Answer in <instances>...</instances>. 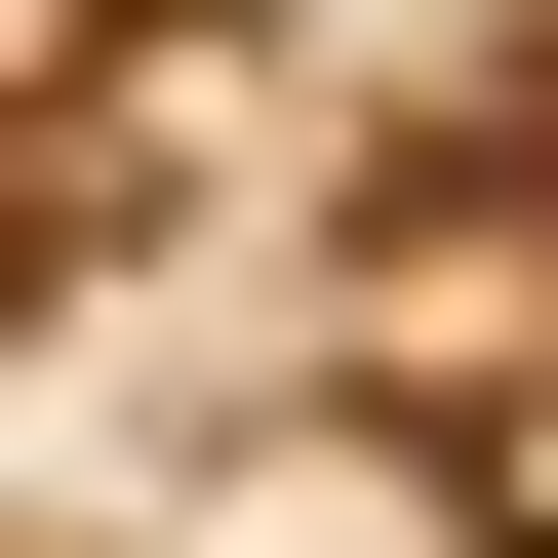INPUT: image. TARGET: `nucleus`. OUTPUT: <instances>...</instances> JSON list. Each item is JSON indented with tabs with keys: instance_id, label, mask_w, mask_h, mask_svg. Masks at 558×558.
Segmentation results:
<instances>
[{
	"instance_id": "1",
	"label": "nucleus",
	"mask_w": 558,
	"mask_h": 558,
	"mask_svg": "<svg viewBox=\"0 0 558 558\" xmlns=\"http://www.w3.org/2000/svg\"><path fill=\"white\" fill-rule=\"evenodd\" d=\"M0 40H40V0H0Z\"/></svg>"
}]
</instances>
